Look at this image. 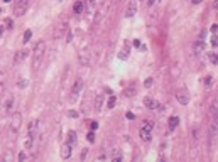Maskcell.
<instances>
[{"mask_svg": "<svg viewBox=\"0 0 218 162\" xmlns=\"http://www.w3.org/2000/svg\"><path fill=\"white\" fill-rule=\"evenodd\" d=\"M44 53H46V42L44 41H39L32 51V71L37 73L41 64H42V57H44Z\"/></svg>", "mask_w": 218, "mask_h": 162, "instance_id": "cell-1", "label": "cell"}, {"mask_svg": "<svg viewBox=\"0 0 218 162\" xmlns=\"http://www.w3.org/2000/svg\"><path fill=\"white\" fill-rule=\"evenodd\" d=\"M29 3H31V0H17L15 5H14V14H15L17 17L24 15L25 10L29 9Z\"/></svg>", "mask_w": 218, "mask_h": 162, "instance_id": "cell-2", "label": "cell"}, {"mask_svg": "<svg viewBox=\"0 0 218 162\" xmlns=\"http://www.w3.org/2000/svg\"><path fill=\"white\" fill-rule=\"evenodd\" d=\"M20 125H22V115L19 111H14L12 113V120H10V133H17Z\"/></svg>", "mask_w": 218, "mask_h": 162, "instance_id": "cell-3", "label": "cell"}, {"mask_svg": "<svg viewBox=\"0 0 218 162\" xmlns=\"http://www.w3.org/2000/svg\"><path fill=\"white\" fill-rule=\"evenodd\" d=\"M81 90H83V79H80V78H78V79L74 81L73 88H71V98H70V101H71V103L78 98V95L81 93Z\"/></svg>", "mask_w": 218, "mask_h": 162, "instance_id": "cell-4", "label": "cell"}, {"mask_svg": "<svg viewBox=\"0 0 218 162\" xmlns=\"http://www.w3.org/2000/svg\"><path fill=\"white\" fill-rule=\"evenodd\" d=\"M66 29H68V24H66V20H61L58 25L54 27V32H53V37L54 39H61L63 34L66 32Z\"/></svg>", "mask_w": 218, "mask_h": 162, "instance_id": "cell-5", "label": "cell"}, {"mask_svg": "<svg viewBox=\"0 0 218 162\" xmlns=\"http://www.w3.org/2000/svg\"><path fill=\"white\" fill-rule=\"evenodd\" d=\"M12 108H14V96H9V98L5 100V103L2 105V110H0V117H5V115H9V113L12 111Z\"/></svg>", "mask_w": 218, "mask_h": 162, "instance_id": "cell-6", "label": "cell"}, {"mask_svg": "<svg viewBox=\"0 0 218 162\" xmlns=\"http://www.w3.org/2000/svg\"><path fill=\"white\" fill-rule=\"evenodd\" d=\"M137 14V0H130L127 5V12H125V17L130 19Z\"/></svg>", "mask_w": 218, "mask_h": 162, "instance_id": "cell-7", "label": "cell"}, {"mask_svg": "<svg viewBox=\"0 0 218 162\" xmlns=\"http://www.w3.org/2000/svg\"><path fill=\"white\" fill-rule=\"evenodd\" d=\"M144 105L145 108H149V110H159L161 108V103L157 101V100H154V98H144Z\"/></svg>", "mask_w": 218, "mask_h": 162, "instance_id": "cell-8", "label": "cell"}, {"mask_svg": "<svg viewBox=\"0 0 218 162\" xmlns=\"http://www.w3.org/2000/svg\"><path fill=\"white\" fill-rule=\"evenodd\" d=\"M176 100H178V103H181V105H188V101H189V98H188V93L183 90V91H178L176 93Z\"/></svg>", "mask_w": 218, "mask_h": 162, "instance_id": "cell-9", "label": "cell"}, {"mask_svg": "<svg viewBox=\"0 0 218 162\" xmlns=\"http://www.w3.org/2000/svg\"><path fill=\"white\" fill-rule=\"evenodd\" d=\"M37 127H39V122H37V120H32V122H31V125H29V128H27V135H29V137H32V139L36 137Z\"/></svg>", "mask_w": 218, "mask_h": 162, "instance_id": "cell-10", "label": "cell"}, {"mask_svg": "<svg viewBox=\"0 0 218 162\" xmlns=\"http://www.w3.org/2000/svg\"><path fill=\"white\" fill-rule=\"evenodd\" d=\"M27 51H25V49H22V51H19L17 54H15V56H14V64H19V63H22V61H24V59H25V57H27Z\"/></svg>", "mask_w": 218, "mask_h": 162, "instance_id": "cell-11", "label": "cell"}, {"mask_svg": "<svg viewBox=\"0 0 218 162\" xmlns=\"http://www.w3.org/2000/svg\"><path fill=\"white\" fill-rule=\"evenodd\" d=\"M135 90H137V85L135 83H128L127 86L124 88V93H125V96H134L135 95Z\"/></svg>", "mask_w": 218, "mask_h": 162, "instance_id": "cell-12", "label": "cell"}, {"mask_svg": "<svg viewBox=\"0 0 218 162\" xmlns=\"http://www.w3.org/2000/svg\"><path fill=\"white\" fill-rule=\"evenodd\" d=\"M71 147L73 145L66 144L61 147V159H70V155H71Z\"/></svg>", "mask_w": 218, "mask_h": 162, "instance_id": "cell-13", "label": "cell"}, {"mask_svg": "<svg viewBox=\"0 0 218 162\" xmlns=\"http://www.w3.org/2000/svg\"><path fill=\"white\" fill-rule=\"evenodd\" d=\"M139 135H140V139H142L144 142H149V140H150V130H145V128H140Z\"/></svg>", "mask_w": 218, "mask_h": 162, "instance_id": "cell-14", "label": "cell"}, {"mask_svg": "<svg viewBox=\"0 0 218 162\" xmlns=\"http://www.w3.org/2000/svg\"><path fill=\"white\" fill-rule=\"evenodd\" d=\"M193 49H195V53H196V54H200L201 51L205 49V41H201V39H198V41L195 42V47H193Z\"/></svg>", "mask_w": 218, "mask_h": 162, "instance_id": "cell-15", "label": "cell"}, {"mask_svg": "<svg viewBox=\"0 0 218 162\" xmlns=\"http://www.w3.org/2000/svg\"><path fill=\"white\" fill-rule=\"evenodd\" d=\"M73 10H74L76 14H83V10H85V5H83V0H80V2H76V3H74V7H73Z\"/></svg>", "mask_w": 218, "mask_h": 162, "instance_id": "cell-16", "label": "cell"}, {"mask_svg": "<svg viewBox=\"0 0 218 162\" xmlns=\"http://www.w3.org/2000/svg\"><path fill=\"white\" fill-rule=\"evenodd\" d=\"M178 123H179V118L178 117H171L169 118V130H174L178 127Z\"/></svg>", "mask_w": 218, "mask_h": 162, "instance_id": "cell-17", "label": "cell"}, {"mask_svg": "<svg viewBox=\"0 0 218 162\" xmlns=\"http://www.w3.org/2000/svg\"><path fill=\"white\" fill-rule=\"evenodd\" d=\"M118 57L120 59H127L128 57V44L125 42V46L122 47V51H120V54H118Z\"/></svg>", "mask_w": 218, "mask_h": 162, "instance_id": "cell-18", "label": "cell"}, {"mask_svg": "<svg viewBox=\"0 0 218 162\" xmlns=\"http://www.w3.org/2000/svg\"><path fill=\"white\" fill-rule=\"evenodd\" d=\"M152 127H154V122H152V120H144L140 128H145V130H152Z\"/></svg>", "mask_w": 218, "mask_h": 162, "instance_id": "cell-19", "label": "cell"}, {"mask_svg": "<svg viewBox=\"0 0 218 162\" xmlns=\"http://www.w3.org/2000/svg\"><path fill=\"white\" fill-rule=\"evenodd\" d=\"M68 144H70V145H74V144H76V133H74L73 130L68 133Z\"/></svg>", "mask_w": 218, "mask_h": 162, "instance_id": "cell-20", "label": "cell"}, {"mask_svg": "<svg viewBox=\"0 0 218 162\" xmlns=\"http://www.w3.org/2000/svg\"><path fill=\"white\" fill-rule=\"evenodd\" d=\"M102 101H103V96H102V95H98V96H96V100H95V110H96V111H98L100 107H102Z\"/></svg>", "mask_w": 218, "mask_h": 162, "instance_id": "cell-21", "label": "cell"}, {"mask_svg": "<svg viewBox=\"0 0 218 162\" xmlns=\"http://www.w3.org/2000/svg\"><path fill=\"white\" fill-rule=\"evenodd\" d=\"M115 103H117V98H115V96H110V98H108V103H107V107L112 110V108L115 107Z\"/></svg>", "mask_w": 218, "mask_h": 162, "instance_id": "cell-22", "label": "cell"}, {"mask_svg": "<svg viewBox=\"0 0 218 162\" xmlns=\"http://www.w3.org/2000/svg\"><path fill=\"white\" fill-rule=\"evenodd\" d=\"M31 37H32V31H25L24 32V42H29Z\"/></svg>", "mask_w": 218, "mask_h": 162, "instance_id": "cell-23", "label": "cell"}, {"mask_svg": "<svg viewBox=\"0 0 218 162\" xmlns=\"http://www.w3.org/2000/svg\"><path fill=\"white\" fill-rule=\"evenodd\" d=\"M112 159H113V161H120V159H122V152H120V150H118V149H117V150H115V154H113V157H112Z\"/></svg>", "mask_w": 218, "mask_h": 162, "instance_id": "cell-24", "label": "cell"}, {"mask_svg": "<svg viewBox=\"0 0 218 162\" xmlns=\"http://www.w3.org/2000/svg\"><path fill=\"white\" fill-rule=\"evenodd\" d=\"M210 61H211L213 64H217L218 63V54H210Z\"/></svg>", "mask_w": 218, "mask_h": 162, "instance_id": "cell-25", "label": "cell"}, {"mask_svg": "<svg viewBox=\"0 0 218 162\" xmlns=\"http://www.w3.org/2000/svg\"><path fill=\"white\" fill-rule=\"evenodd\" d=\"M211 83H213V78H211V76H206V79H205V85H206V86H211Z\"/></svg>", "mask_w": 218, "mask_h": 162, "instance_id": "cell-26", "label": "cell"}, {"mask_svg": "<svg viewBox=\"0 0 218 162\" xmlns=\"http://www.w3.org/2000/svg\"><path fill=\"white\" fill-rule=\"evenodd\" d=\"M144 86H145V88H150V86H152V78H147V79H145Z\"/></svg>", "mask_w": 218, "mask_h": 162, "instance_id": "cell-27", "label": "cell"}, {"mask_svg": "<svg viewBox=\"0 0 218 162\" xmlns=\"http://www.w3.org/2000/svg\"><path fill=\"white\" fill-rule=\"evenodd\" d=\"M25 86H27V81L25 79H20L19 81V88H25Z\"/></svg>", "mask_w": 218, "mask_h": 162, "instance_id": "cell-28", "label": "cell"}, {"mask_svg": "<svg viewBox=\"0 0 218 162\" xmlns=\"http://www.w3.org/2000/svg\"><path fill=\"white\" fill-rule=\"evenodd\" d=\"M88 140H90V142H95V133H93V130L88 132Z\"/></svg>", "mask_w": 218, "mask_h": 162, "instance_id": "cell-29", "label": "cell"}, {"mask_svg": "<svg viewBox=\"0 0 218 162\" xmlns=\"http://www.w3.org/2000/svg\"><path fill=\"white\" fill-rule=\"evenodd\" d=\"M86 154H88V150H86V149H83V150H81V154H80V157H81V159H85V157H86Z\"/></svg>", "mask_w": 218, "mask_h": 162, "instance_id": "cell-30", "label": "cell"}, {"mask_svg": "<svg viewBox=\"0 0 218 162\" xmlns=\"http://www.w3.org/2000/svg\"><path fill=\"white\" fill-rule=\"evenodd\" d=\"M19 161H20V162L25 161V154H24V152H20V154H19Z\"/></svg>", "mask_w": 218, "mask_h": 162, "instance_id": "cell-31", "label": "cell"}, {"mask_svg": "<svg viewBox=\"0 0 218 162\" xmlns=\"http://www.w3.org/2000/svg\"><path fill=\"white\" fill-rule=\"evenodd\" d=\"M211 44L217 47V46H218V37H213V39H211Z\"/></svg>", "mask_w": 218, "mask_h": 162, "instance_id": "cell-32", "label": "cell"}, {"mask_svg": "<svg viewBox=\"0 0 218 162\" xmlns=\"http://www.w3.org/2000/svg\"><path fill=\"white\" fill-rule=\"evenodd\" d=\"M218 31V24H213V25H211V32H217Z\"/></svg>", "mask_w": 218, "mask_h": 162, "instance_id": "cell-33", "label": "cell"}, {"mask_svg": "<svg viewBox=\"0 0 218 162\" xmlns=\"http://www.w3.org/2000/svg\"><path fill=\"white\" fill-rule=\"evenodd\" d=\"M91 130H95V128H98V123H96V122H91Z\"/></svg>", "mask_w": 218, "mask_h": 162, "instance_id": "cell-34", "label": "cell"}, {"mask_svg": "<svg viewBox=\"0 0 218 162\" xmlns=\"http://www.w3.org/2000/svg\"><path fill=\"white\" fill-rule=\"evenodd\" d=\"M70 117H73V118H76V117H78V113H76V111H73V110H71V111H70Z\"/></svg>", "mask_w": 218, "mask_h": 162, "instance_id": "cell-35", "label": "cell"}, {"mask_svg": "<svg viewBox=\"0 0 218 162\" xmlns=\"http://www.w3.org/2000/svg\"><path fill=\"white\" fill-rule=\"evenodd\" d=\"M157 3V0H149V7H152V5H156Z\"/></svg>", "mask_w": 218, "mask_h": 162, "instance_id": "cell-36", "label": "cell"}, {"mask_svg": "<svg viewBox=\"0 0 218 162\" xmlns=\"http://www.w3.org/2000/svg\"><path fill=\"white\" fill-rule=\"evenodd\" d=\"M127 118H128V120H134L135 117H134V113H127Z\"/></svg>", "mask_w": 218, "mask_h": 162, "instance_id": "cell-37", "label": "cell"}, {"mask_svg": "<svg viewBox=\"0 0 218 162\" xmlns=\"http://www.w3.org/2000/svg\"><path fill=\"white\" fill-rule=\"evenodd\" d=\"M3 90V81H0V91Z\"/></svg>", "mask_w": 218, "mask_h": 162, "instance_id": "cell-38", "label": "cell"}, {"mask_svg": "<svg viewBox=\"0 0 218 162\" xmlns=\"http://www.w3.org/2000/svg\"><path fill=\"white\" fill-rule=\"evenodd\" d=\"M193 3H201V0H191Z\"/></svg>", "mask_w": 218, "mask_h": 162, "instance_id": "cell-39", "label": "cell"}, {"mask_svg": "<svg viewBox=\"0 0 218 162\" xmlns=\"http://www.w3.org/2000/svg\"><path fill=\"white\" fill-rule=\"evenodd\" d=\"M215 9H218V0L215 2Z\"/></svg>", "mask_w": 218, "mask_h": 162, "instance_id": "cell-40", "label": "cell"}, {"mask_svg": "<svg viewBox=\"0 0 218 162\" xmlns=\"http://www.w3.org/2000/svg\"><path fill=\"white\" fill-rule=\"evenodd\" d=\"M2 32H3V29H2V27H0V36H2Z\"/></svg>", "mask_w": 218, "mask_h": 162, "instance_id": "cell-41", "label": "cell"}]
</instances>
